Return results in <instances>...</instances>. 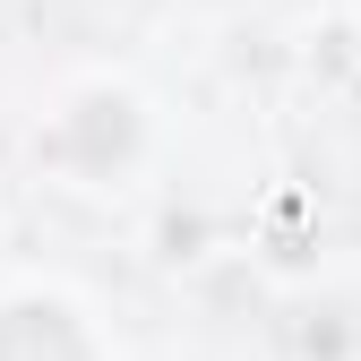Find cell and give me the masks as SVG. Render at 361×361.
<instances>
[{
  "mask_svg": "<svg viewBox=\"0 0 361 361\" xmlns=\"http://www.w3.org/2000/svg\"><path fill=\"white\" fill-rule=\"evenodd\" d=\"M0 361H95V353H86V336L69 327V310L26 301V310L0 319Z\"/></svg>",
  "mask_w": 361,
  "mask_h": 361,
  "instance_id": "1",
  "label": "cell"
}]
</instances>
